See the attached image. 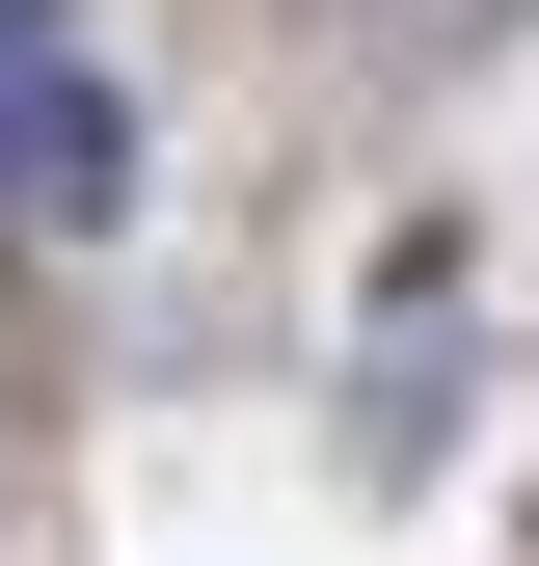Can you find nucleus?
Masks as SVG:
<instances>
[{
    "label": "nucleus",
    "mask_w": 539,
    "mask_h": 566,
    "mask_svg": "<svg viewBox=\"0 0 539 566\" xmlns=\"http://www.w3.org/2000/svg\"><path fill=\"white\" fill-rule=\"evenodd\" d=\"M108 217H135V82L0 28V243H108Z\"/></svg>",
    "instance_id": "nucleus-1"
},
{
    "label": "nucleus",
    "mask_w": 539,
    "mask_h": 566,
    "mask_svg": "<svg viewBox=\"0 0 539 566\" xmlns=\"http://www.w3.org/2000/svg\"><path fill=\"white\" fill-rule=\"evenodd\" d=\"M432 405H458V270H404L378 350H351V432H432Z\"/></svg>",
    "instance_id": "nucleus-2"
}]
</instances>
